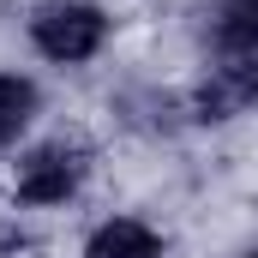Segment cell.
I'll list each match as a JSON object with an SVG mask.
<instances>
[{"label":"cell","mask_w":258,"mask_h":258,"mask_svg":"<svg viewBox=\"0 0 258 258\" xmlns=\"http://www.w3.org/2000/svg\"><path fill=\"white\" fill-rule=\"evenodd\" d=\"M30 42H36V54H48L54 66H78L108 42V18L90 0H42L30 12Z\"/></svg>","instance_id":"1"},{"label":"cell","mask_w":258,"mask_h":258,"mask_svg":"<svg viewBox=\"0 0 258 258\" xmlns=\"http://www.w3.org/2000/svg\"><path fill=\"white\" fill-rule=\"evenodd\" d=\"M84 174H90V156L78 144H36L12 174V192L18 204H66L84 186Z\"/></svg>","instance_id":"2"},{"label":"cell","mask_w":258,"mask_h":258,"mask_svg":"<svg viewBox=\"0 0 258 258\" xmlns=\"http://www.w3.org/2000/svg\"><path fill=\"white\" fill-rule=\"evenodd\" d=\"M246 108H258V66H246V60L216 66V72L204 78V90L192 96V114L204 126H210V120H234V114H246Z\"/></svg>","instance_id":"3"},{"label":"cell","mask_w":258,"mask_h":258,"mask_svg":"<svg viewBox=\"0 0 258 258\" xmlns=\"http://www.w3.org/2000/svg\"><path fill=\"white\" fill-rule=\"evenodd\" d=\"M84 258H162V234L138 216H108L84 240Z\"/></svg>","instance_id":"4"},{"label":"cell","mask_w":258,"mask_h":258,"mask_svg":"<svg viewBox=\"0 0 258 258\" xmlns=\"http://www.w3.org/2000/svg\"><path fill=\"white\" fill-rule=\"evenodd\" d=\"M36 120V84L18 72H0V150Z\"/></svg>","instance_id":"5"},{"label":"cell","mask_w":258,"mask_h":258,"mask_svg":"<svg viewBox=\"0 0 258 258\" xmlns=\"http://www.w3.org/2000/svg\"><path fill=\"white\" fill-rule=\"evenodd\" d=\"M216 42L228 54H258V0H222L216 6Z\"/></svg>","instance_id":"6"},{"label":"cell","mask_w":258,"mask_h":258,"mask_svg":"<svg viewBox=\"0 0 258 258\" xmlns=\"http://www.w3.org/2000/svg\"><path fill=\"white\" fill-rule=\"evenodd\" d=\"M246 258H258V252H246Z\"/></svg>","instance_id":"7"}]
</instances>
